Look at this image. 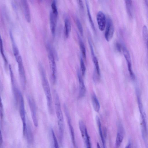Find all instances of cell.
<instances>
[{
    "mask_svg": "<svg viewBox=\"0 0 148 148\" xmlns=\"http://www.w3.org/2000/svg\"><path fill=\"white\" fill-rule=\"evenodd\" d=\"M42 77V83L44 90L46 96L48 110L51 113L53 112V108L51 95L49 84L42 66L40 65Z\"/></svg>",
    "mask_w": 148,
    "mask_h": 148,
    "instance_id": "1",
    "label": "cell"
},
{
    "mask_svg": "<svg viewBox=\"0 0 148 148\" xmlns=\"http://www.w3.org/2000/svg\"><path fill=\"white\" fill-rule=\"evenodd\" d=\"M54 96L55 106L58 119L60 136V139H62L64 128V117L61 108L59 96L56 91L54 92Z\"/></svg>",
    "mask_w": 148,
    "mask_h": 148,
    "instance_id": "2",
    "label": "cell"
},
{
    "mask_svg": "<svg viewBox=\"0 0 148 148\" xmlns=\"http://www.w3.org/2000/svg\"><path fill=\"white\" fill-rule=\"evenodd\" d=\"M17 96L19 101L20 114L23 125V134L24 136H25L27 130L26 123L24 101L22 95L18 90H17Z\"/></svg>",
    "mask_w": 148,
    "mask_h": 148,
    "instance_id": "3",
    "label": "cell"
},
{
    "mask_svg": "<svg viewBox=\"0 0 148 148\" xmlns=\"http://www.w3.org/2000/svg\"><path fill=\"white\" fill-rule=\"evenodd\" d=\"M48 59L51 77L53 82H55L56 79V66L53 53L51 47L48 46Z\"/></svg>",
    "mask_w": 148,
    "mask_h": 148,
    "instance_id": "4",
    "label": "cell"
},
{
    "mask_svg": "<svg viewBox=\"0 0 148 148\" xmlns=\"http://www.w3.org/2000/svg\"><path fill=\"white\" fill-rule=\"evenodd\" d=\"M79 126L86 148H92L90 137L88 134L86 127L82 121L80 120L79 121Z\"/></svg>",
    "mask_w": 148,
    "mask_h": 148,
    "instance_id": "5",
    "label": "cell"
},
{
    "mask_svg": "<svg viewBox=\"0 0 148 148\" xmlns=\"http://www.w3.org/2000/svg\"><path fill=\"white\" fill-rule=\"evenodd\" d=\"M106 26L104 34L105 38L108 42L112 38L114 32V27L112 20L110 17L107 16L106 18Z\"/></svg>",
    "mask_w": 148,
    "mask_h": 148,
    "instance_id": "6",
    "label": "cell"
},
{
    "mask_svg": "<svg viewBox=\"0 0 148 148\" xmlns=\"http://www.w3.org/2000/svg\"><path fill=\"white\" fill-rule=\"evenodd\" d=\"M28 101L31 114L32 117L34 125L38 126V122L36 116V105L34 101L30 97H28Z\"/></svg>",
    "mask_w": 148,
    "mask_h": 148,
    "instance_id": "7",
    "label": "cell"
},
{
    "mask_svg": "<svg viewBox=\"0 0 148 148\" xmlns=\"http://www.w3.org/2000/svg\"><path fill=\"white\" fill-rule=\"evenodd\" d=\"M96 18L99 30L101 31L104 30L106 22V18L104 14L101 11H99L97 13Z\"/></svg>",
    "mask_w": 148,
    "mask_h": 148,
    "instance_id": "8",
    "label": "cell"
},
{
    "mask_svg": "<svg viewBox=\"0 0 148 148\" xmlns=\"http://www.w3.org/2000/svg\"><path fill=\"white\" fill-rule=\"evenodd\" d=\"M17 63L21 82L22 87L24 88L26 84V79L23 61H20Z\"/></svg>",
    "mask_w": 148,
    "mask_h": 148,
    "instance_id": "9",
    "label": "cell"
},
{
    "mask_svg": "<svg viewBox=\"0 0 148 148\" xmlns=\"http://www.w3.org/2000/svg\"><path fill=\"white\" fill-rule=\"evenodd\" d=\"M64 108L65 112L67 119L72 141L73 146L75 147V142L74 129L72 125L70 118L66 107V106H65Z\"/></svg>",
    "mask_w": 148,
    "mask_h": 148,
    "instance_id": "10",
    "label": "cell"
},
{
    "mask_svg": "<svg viewBox=\"0 0 148 148\" xmlns=\"http://www.w3.org/2000/svg\"><path fill=\"white\" fill-rule=\"evenodd\" d=\"M118 128V131L117 134L115 142V146L116 148H119L123 139V129L121 124H119Z\"/></svg>",
    "mask_w": 148,
    "mask_h": 148,
    "instance_id": "11",
    "label": "cell"
},
{
    "mask_svg": "<svg viewBox=\"0 0 148 148\" xmlns=\"http://www.w3.org/2000/svg\"><path fill=\"white\" fill-rule=\"evenodd\" d=\"M77 75L79 84V96L81 97L85 95L86 88L82 74L79 71H78Z\"/></svg>",
    "mask_w": 148,
    "mask_h": 148,
    "instance_id": "12",
    "label": "cell"
},
{
    "mask_svg": "<svg viewBox=\"0 0 148 148\" xmlns=\"http://www.w3.org/2000/svg\"><path fill=\"white\" fill-rule=\"evenodd\" d=\"M21 3L25 18L27 21L29 22L31 21V16L28 3L27 0H23L21 1Z\"/></svg>",
    "mask_w": 148,
    "mask_h": 148,
    "instance_id": "13",
    "label": "cell"
},
{
    "mask_svg": "<svg viewBox=\"0 0 148 148\" xmlns=\"http://www.w3.org/2000/svg\"><path fill=\"white\" fill-rule=\"evenodd\" d=\"M58 16L54 14L51 11L50 14V27L53 35L55 33Z\"/></svg>",
    "mask_w": 148,
    "mask_h": 148,
    "instance_id": "14",
    "label": "cell"
},
{
    "mask_svg": "<svg viewBox=\"0 0 148 148\" xmlns=\"http://www.w3.org/2000/svg\"><path fill=\"white\" fill-rule=\"evenodd\" d=\"M96 120L98 128L99 135L101 140L103 147V148H106L104 135L103 134L100 119L98 116H97L96 117Z\"/></svg>",
    "mask_w": 148,
    "mask_h": 148,
    "instance_id": "15",
    "label": "cell"
},
{
    "mask_svg": "<svg viewBox=\"0 0 148 148\" xmlns=\"http://www.w3.org/2000/svg\"><path fill=\"white\" fill-rule=\"evenodd\" d=\"M93 108L97 112H99L100 109V105L97 97L95 93H93L91 96Z\"/></svg>",
    "mask_w": 148,
    "mask_h": 148,
    "instance_id": "16",
    "label": "cell"
},
{
    "mask_svg": "<svg viewBox=\"0 0 148 148\" xmlns=\"http://www.w3.org/2000/svg\"><path fill=\"white\" fill-rule=\"evenodd\" d=\"M125 6L127 14L130 18L133 16V4L132 1L130 0L125 1Z\"/></svg>",
    "mask_w": 148,
    "mask_h": 148,
    "instance_id": "17",
    "label": "cell"
},
{
    "mask_svg": "<svg viewBox=\"0 0 148 148\" xmlns=\"http://www.w3.org/2000/svg\"><path fill=\"white\" fill-rule=\"evenodd\" d=\"M142 36L144 42L147 48L148 55V29L145 25H144L143 27Z\"/></svg>",
    "mask_w": 148,
    "mask_h": 148,
    "instance_id": "18",
    "label": "cell"
},
{
    "mask_svg": "<svg viewBox=\"0 0 148 148\" xmlns=\"http://www.w3.org/2000/svg\"><path fill=\"white\" fill-rule=\"evenodd\" d=\"M71 29L70 21L68 18H66L64 20V34L66 38H68L69 36Z\"/></svg>",
    "mask_w": 148,
    "mask_h": 148,
    "instance_id": "19",
    "label": "cell"
},
{
    "mask_svg": "<svg viewBox=\"0 0 148 148\" xmlns=\"http://www.w3.org/2000/svg\"><path fill=\"white\" fill-rule=\"evenodd\" d=\"M92 60L94 62L96 73L99 76L100 75V70L98 60L95 54L92 55Z\"/></svg>",
    "mask_w": 148,
    "mask_h": 148,
    "instance_id": "20",
    "label": "cell"
},
{
    "mask_svg": "<svg viewBox=\"0 0 148 148\" xmlns=\"http://www.w3.org/2000/svg\"><path fill=\"white\" fill-rule=\"evenodd\" d=\"M85 1L89 20L92 28L95 30V27L90 12L88 2L87 1Z\"/></svg>",
    "mask_w": 148,
    "mask_h": 148,
    "instance_id": "21",
    "label": "cell"
},
{
    "mask_svg": "<svg viewBox=\"0 0 148 148\" xmlns=\"http://www.w3.org/2000/svg\"><path fill=\"white\" fill-rule=\"evenodd\" d=\"M79 39L80 47L82 56L84 60H86V50L85 45L81 39L79 37Z\"/></svg>",
    "mask_w": 148,
    "mask_h": 148,
    "instance_id": "22",
    "label": "cell"
},
{
    "mask_svg": "<svg viewBox=\"0 0 148 148\" xmlns=\"http://www.w3.org/2000/svg\"><path fill=\"white\" fill-rule=\"evenodd\" d=\"M52 10L51 11L55 15L58 16V10L56 6V1L55 0L53 1L51 4Z\"/></svg>",
    "mask_w": 148,
    "mask_h": 148,
    "instance_id": "23",
    "label": "cell"
},
{
    "mask_svg": "<svg viewBox=\"0 0 148 148\" xmlns=\"http://www.w3.org/2000/svg\"><path fill=\"white\" fill-rule=\"evenodd\" d=\"M52 137L53 142L54 148H59V145L55 134L53 129H51Z\"/></svg>",
    "mask_w": 148,
    "mask_h": 148,
    "instance_id": "24",
    "label": "cell"
},
{
    "mask_svg": "<svg viewBox=\"0 0 148 148\" xmlns=\"http://www.w3.org/2000/svg\"><path fill=\"white\" fill-rule=\"evenodd\" d=\"M75 23L80 34L82 36L83 34V29L80 21L78 18H77L75 20Z\"/></svg>",
    "mask_w": 148,
    "mask_h": 148,
    "instance_id": "25",
    "label": "cell"
},
{
    "mask_svg": "<svg viewBox=\"0 0 148 148\" xmlns=\"http://www.w3.org/2000/svg\"><path fill=\"white\" fill-rule=\"evenodd\" d=\"M0 50L1 54L4 60L5 63V64H7V61L6 58L4 53L3 46V43L1 37L0 38Z\"/></svg>",
    "mask_w": 148,
    "mask_h": 148,
    "instance_id": "26",
    "label": "cell"
},
{
    "mask_svg": "<svg viewBox=\"0 0 148 148\" xmlns=\"http://www.w3.org/2000/svg\"><path fill=\"white\" fill-rule=\"evenodd\" d=\"M80 63L82 74L83 75H84L86 71V67L84 61L81 57L80 58Z\"/></svg>",
    "mask_w": 148,
    "mask_h": 148,
    "instance_id": "27",
    "label": "cell"
},
{
    "mask_svg": "<svg viewBox=\"0 0 148 148\" xmlns=\"http://www.w3.org/2000/svg\"><path fill=\"white\" fill-rule=\"evenodd\" d=\"M116 48L118 51L121 52L122 51V46L119 43H117L116 44Z\"/></svg>",
    "mask_w": 148,
    "mask_h": 148,
    "instance_id": "28",
    "label": "cell"
},
{
    "mask_svg": "<svg viewBox=\"0 0 148 148\" xmlns=\"http://www.w3.org/2000/svg\"><path fill=\"white\" fill-rule=\"evenodd\" d=\"M77 1L80 8L82 9H83L84 8V5L82 1L81 0H78Z\"/></svg>",
    "mask_w": 148,
    "mask_h": 148,
    "instance_id": "29",
    "label": "cell"
},
{
    "mask_svg": "<svg viewBox=\"0 0 148 148\" xmlns=\"http://www.w3.org/2000/svg\"><path fill=\"white\" fill-rule=\"evenodd\" d=\"M125 148H132L131 143L130 142H129Z\"/></svg>",
    "mask_w": 148,
    "mask_h": 148,
    "instance_id": "30",
    "label": "cell"
},
{
    "mask_svg": "<svg viewBox=\"0 0 148 148\" xmlns=\"http://www.w3.org/2000/svg\"><path fill=\"white\" fill-rule=\"evenodd\" d=\"M0 145H1L2 143V136L1 134V132L0 137Z\"/></svg>",
    "mask_w": 148,
    "mask_h": 148,
    "instance_id": "31",
    "label": "cell"
},
{
    "mask_svg": "<svg viewBox=\"0 0 148 148\" xmlns=\"http://www.w3.org/2000/svg\"><path fill=\"white\" fill-rule=\"evenodd\" d=\"M97 148H101L100 145L99 144V143H97Z\"/></svg>",
    "mask_w": 148,
    "mask_h": 148,
    "instance_id": "32",
    "label": "cell"
}]
</instances>
